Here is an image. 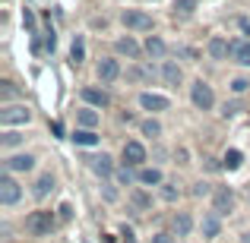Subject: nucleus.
<instances>
[{"mask_svg":"<svg viewBox=\"0 0 250 243\" xmlns=\"http://www.w3.org/2000/svg\"><path fill=\"white\" fill-rule=\"evenodd\" d=\"M238 25H241V32H244V35H250V19L241 16V19H238Z\"/></svg>","mask_w":250,"mask_h":243,"instance_id":"nucleus-37","label":"nucleus"},{"mask_svg":"<svg viewBox=\"0 0 250 243\" xmlns=\"http://www.w3.org/2000/svg\"><path fill=\"white\" fill-rule=\"evenodd\" d=\"M162 76H165L168 85H181V67H177L174 60H165V67H162Z\"/></svg>","mask_w":250,"mask_h":243,"instance_id":"nucleus-20","label":"nucleus"},{"mask_svg":"<svg viewBox=\"0 0 250 243\" xmlns=\"http://www.w3.org/2000/svg\"><path fill=\"white\" fill-rule=\"evenodd\" d=\"M70 57H73V63H83V57H85V44H83V38H76V41H73V48H70Z\"/></svg>","mask_w":250,"mask_h":243,"instance_id":"nucleus-26","label":"nucleus"},{"mask_svg":"<svg viewBox=\"0 0 250 243\" xmlns=\"http://www.w3.org/2000/svg\"><path fill=\"white\" fill-rule=\"evenodd\" d=\"M121 22L127 25V29H133V32H152V16L143 13V10H124Z\"/></svg>","mask_w":250,"mask_h":243,"instance_id":"nucleus-2","label":"nucleus"},{"mask_svg":"<svg viewBox=\"0 0 250 243\" xmlns=\"http://www.w3.org/2000/svg\"><path fill=\"white\" fill-rule=\"evenodd\" d=\"M54 224H57V218H54V212H32L29 218H25V231L32 234V237H44V234H51L54 231Z\"/></svg>","mask_w":250,"mask_h":243,"instance_id":"nucleus-1","label":"nucleus"},{"mask_svg":"<svg viewBox=\"0 0 250 243\" xmlns=\"http://www.w3.org/2000/svg\"><path fill=\"white\" fill-rule=\"evenodd\" d=\"M140 104L146 111H152V114H155V111H168L171 108V101H168L165 95H152V92H143V95H140Z\"/></svg>","mask_w":250,"mask_h":243,"instance_id":"nucleus-7","label":"nucleus"},{"mask_svg":"<svg viewBox=\"0 0 250 243\" xmlns=\"http://www.w3.org/2000/svg\"><path fill=\"white\" fill-rule=\"evenodd\" d=\"M140 180L149 183V187H155V183H162V170L159 168H143L140 170Z\"/></svg>","mask_w":250,"mask_h":243,"instance_id":"nucleus-23","label":"nucleus"},{"mask_svg":"<svg viewBox=\"0 0 250 243\" xmlns=\"http://www.w3.org/2000/svg\"><path fill=\"white\" fill-rule=\"evenodd\" d=\"M162 196H165V199L171 202V199H177V189L171 187V183H165V187H162Z\"/></svg>","mask_w":250,"mask_h":243,"instance_id":"nucleus-32","label":"nucleus"},{"mask_svg":"<svg viewBox=\"0 0 250 243\" xmlns=\"http://www.w3.org/2000/svg\"><path fill=\"white\" fill-rule=\"evenodd\" d=\"M6 168L10 170H32L35 168V158L32 155H13V158H6Z\"/></svg>","mask_w":250,"mask_h":243,"instance_id":"nucleus-18","label":"nucleus"},{"mask_svg":"<svg viewBox=\"0 0 250 243\" xmlns=\"http://www.w3.org/2000/svg\"><path fill=\"white\" fill-rule=\"evenodd\" d=\"M114 48H117V54H127L130 60H136V57H140V44H136L130 35H127V38H117Z\"/></svg>","mask_w":250,"mask_h":243,"instance_id":"nucleus-15","label":"nucleus"},{"mask_svg":"<svg viewBox=\"0 0 250 243\" xmlns=\"http://www.w3.org/2000/svg\"><path fill=\"white\" fill-rule=\"evenodd\" d=\"M159 133H162L159 120H143V136H159Z\"/></svg>","mask_w":250,"mask_h":243,"instance_id":"nucleus-27","label":"nucleus"},{"mask_svg":"<svg viewBox=\"0 0 250 243\" xmlns=\"http://www.w3.org/2000/svg\"><path fill=\"white\" fill-rule=\"evenodd\" d=\"M130 199H133V206H136V208H149V206H152V202H149V196L143 193V189H136Z\"/></svg>","mask_w":250,"mask_h":243,"instance_id":"nucleus-28","label":"nucleus"},{"mask_svg":"<svg viewBox=\"0 0 250 243\" xmlns=\"http://www.w3.org/2000/svg\"><path fill=\"white\" fill-rule=\"evenodd\" d=\"M61 218H63V221H67V218H73V208H70L67 202H63V206H61Z\"/></svg>","mask_w":250,"mask_h":243,"instance_id":"nucleus-36","label":"nucleus"},{"mask_svg":"<svg viewBox=\"0 0 250 243\" xmlns=\"http://www.w3.org/2000/svg\"><path fill=\"white\" fill-rule=\"evenodd\" d=\"M146 161V149L140 142H124V164L127 168H136V164Z\"/></svg>","mask_w":250,"mask_h":243,"instance_id":"nucleus-6","label":"nucleus"},{"mask_svg":"<svg viewBox=\"0 0 250 243\" xmlns=\"http://www.w3.org/2000/svg\"><path fill=\"white\" fill-rule=\"evenodd\" d=\"M19 196H22V189H19V183L13 180V177H0V202L3 206H16L19 202Z\"/></svg>","mask_w":250,"mask_h":243,"instance_id":"nucleus-5","label":"nucleus"},{"mask_svg":"<svg viewBox=\"0 0 250 243\" xmlns=\"http://www.w3.org/2000/svg\"><path fill=\"white\" fill-rule=\"evenodd\" d=\"M247 89H250V82H247V79H234V82H231V92H234V95H244Z\"/></svg>","mask_w":250,"mask_h":243,"instance_id":"nucleus-31","label":"nucleus"},{"mask_svg":"<svg viewBox=\"0 0 250 243\" xmlns=\"http://www.w3.org/2000/svg\"><path fill=\"white\" fill-rule=\"evenodd\" d=\"M193 193H196V196H203V193H209V187H206V183H196Z\"/></svg>","mask_w":250,"mask_h":243,"instance_id":"nucleus-38","label":"nucleus"},{"mask_svg":"<svg viewBox=\"0 0 250 243\" xmlns=\"http://www.w3.org/2000/svg\"><path fill=\"white\" fill-rule=\"evenodd\" d=\"M83 98L92 104V108H108V104H111L108 92H102V89H92V85H85V89H83Z\"/></svg>","mask_w":250,"mask_h":243,"instance_id":"nucleus-9","label":"nucleus"},{"mask_svg":"<svg viewBox=\"0 0 250 243\" xmlns=\"http://www.w3.org/2000/svg\"><path fill=\"white\" fill-rule=\"evenodd\" d=\"M117 180H121V183H124V187H130V180H133V174H130V170H127V168H124V170H121V174H117Z\"/></svg>","mask_w":250,"mask_h":243,"instance_id":"nucleus-34","label":"nucleus"},{"mask_svg":"<svg viewBox=\"0 0 250 243\" xmlns=\"http://www.w3.org/2000/svg\"><path fill=\"white\" fill-rule=\"evenodd\" d=\"M0 85H3V89H0V95H3V98H13V95H16V89H13V82H0Z\"/></svg>","mask_w":250,"mask_h":243,"instance_id":"nucleus-33","label":"nucleus"},{"mask_svg":"<svg viewBox=\"0 0 250 243\" xmlns=\"http://www.w3.org/2000/svg\"><path fill=\"white\" fill-rule=\"evenodd\" d=\"M231 206H234V193H231V189H225V187H222V189H215V212H231Z\"/></svg>","mask_w":250,"mask_h":243,"instance_id":"nucleus-13","label":"nucleus"},{"mask_svg":"<svg viewBox=\"0 0 250 243\" xmlns=\"http://www.w3.org/2000/svg\"><path fill=\"white\" fill-rule=\"evenodd\" d=\"M228 54H231V41H225V38L215 35L212 41H209V57H212V60H225Z\"/></svg>","mask_w":250,"mask_h":243,"instance_id":"nucleus-10","label":"nucleus"},{"mask_svg":"<svg viewBox=\"0 0 250 243\" xmlns=\"http://www.w3.org/2000/svg\"><path fill=\"white\" fill-rule=\"evenodd\" d=\"M73 142H76V146H98V136L95 133H92V130H76V133H73Z\"/></svg>","mask_w":250,"mask_h":243,"instance_id":"nucleus-22","label":"nucleus"},{"mask_svg":"<svg viewBox=\"0 0 250 243\" xmlns=\"http://www.w3.org/2000/svg\"><path fill=\"white\" fill-rule=\"evenodd\" d=\"M117 76H121V63L117 60H102L98 63V79L102 82H114Z\"/></svg>","mask_w":250,"mask_h":243,"instance_id":"nucleus-11","label":"nucleus"},{"mask_svg":"<svg viewBox=\"0 0 250 243\" xmlns=\"http://www.w3.org/2000/svg\"><path fill=\"white\" fill-rule=\"evenodd\" d=\"M196 10V0H174V16H190Z\"/></svg>","mask_w":250,"mask_h":243,"instance_id":"nucleus-24","label":"nucleus"},{"mask_svg":"<svg viewBox=\"0 0 250 243\" xmlns=\"http://www.w3.org/2000/svg\"><path fill=\"white\" fill-rule=\"evenodd\" d=\"M171 227H174V234H177V237H187V234H190V227H193V218H190L187 212H181V215H174Z\"/></svg>","mask_w":250,"mask_h":243,"instance_id":"nucleus-17","label":"nucleus"},{"mask_svg":"<svg viewBox=\"0 0 250 243\" xmlns=\"http://www.w3.org/2000/svg\"><path fill=\"white\" fill-rule=\"evenodd\" d=\"M219 231H222V224H219V212H209L206 218H203V237L212 240V237H219Z\"/></svg>","mask_w":250,"mask_h":243,"instance_id":"nucleus-14","label":"nucleus"},{"mask_svg":"<svg viewBox=\"0 0 250 243\" xmlns=\"http://www.w3.org/2000/svg\"><path fill=\"white\" fill-rule=\"evenodd\" d=\"M231 60L241 63V67H250V41L234 38V41H231Z\"/></svg>","mask_w":250,"mask_h":243,"instance_id":"nucleus-8","label":"nucleus"},{"mask_svg":"<svg viewBox=\"0 0 250 243\" xmlns=\"http://www.w3.org/2000/svg\"><path fill=\"white\" fill-rule=\"evenodd\" d=\"M51 189H54V177H51V174H42L35 180V187H32V193H35V199H44Z\"/></svg>","mask_w":250,"mask_h":243,"instance_id":"nucleus-16","label":"nucleus"},{"mask_svg":"<svg viewBox=\"0 0 250 243\" xmlns=\"http://www.w3.org/2000/svg\"><path fill=\"white\" fill-rule=\"evenodd\" d=\"M152 243H174V237H171V234H155Z\"/></svg>","mask_w":250,"mask_h":243,"instance_id":"nucleus-35","label":"nucleus"},{"mask_svg":"<svg viewBox=\"0 0 250 243\" xmlns=\"http://www.w3.org/2000/svg\"><path fill=\"white\" fill-rule=\"evenodd\" d=\"M32 120V111L25 104H10V108L0 111V123L3 127H13V123H29Z\"/></svg>","mask_w":250,"mask_h":243,"instance_id":"nucleus-3","label":"nucleus"},{"mask_svg":"<svg viewBox=\"0 0 250 243\" xmlns=\"http://www.w3.org/2000/svg\"><path fill=\"white\" fill-rule=\"evenodd\" d=\"M76 123L85 130H92V127H98V114L92 108H83V111H76Z\"/></svg>","mask_w":250,"mask_h":243,"instance_id":"nucleus-21","label":"nucleus"},{"mask_svg":"<svg viewBox=\"0 0 250 243\" xmlns=\"http://www.w3.org/2000/svg\"><path fill=\"white\" fill-rule=\"evenodd\" d=\"M241 161H244V155H241L238 149H231V152L225 155V168H228V170H238V168H241Z\"/></svg>","mask_w":250,"mask_h":243,"instance_id":"nucleus-25","label":"nucleus"},{"mask_svg":"<svg viewBox=\"0 0 250 243\" xmlns=\"http://www.w3.org/2000/svg\"><path fill=\"white\" fill-rule=\"evenodd\" d=\"M190 98H193V104H196L200 111H209V108L215 104L212 89H209V85L203 82V79H196V82H193V89H190Z\"/></svg>","mask_w":250,"mask_h":243,"instance_id":"nucleus-4","label":"nucleus"},{"mask_svg":"<svg viewBox=\"0 0 250 243\" xmlns=\"http://www.w3.org/2000/svg\"><path fill=\"white\" fill-rule=\"evenodd\" d=\"M241 243H250V231H247V234H241Z\"/></svg>","mask_w":250,"mask_h":243,"instance_id":"nucleus-39","label":"nucleus"},{"mask_svg":"<svg viewBox=\"0 0 250 243\" xmlns=\"http://www.w3.org/2000/svg\"><path fill=\"white\" fill-rule=\"evenodd\" d=\"M89 168L95 170V174H102V177H108L111 170H114V161H111V155H95V158H89Z\"/></svg>","mask_w":250,"mask_h":243,"instance_id":"nucleus-12","label":"nucleus"},{"mask_svg":"<svg viewBox=\"0 0 250 243\" xmlns=\"http://www.w3.org/2000/svg\"><path fill=\"white\" fill-rule=\"evenodd\" d=\"M0 142L10 149V146H19V142H22V136H19V133H3V139H0Z\"/></svg>","mask_w":250,"mask_h":243,"instance_id":"nucleus-30","label":"nucleus"},{"mask_svg":"<svg viewBox=\"0 0 250 243\" xmlns=\"http://www.w3.org/2000/svg\"><path fill=\"white\" fill-rule=\"evenodd\" d=\"M146 54L155 57V60H159V57H165V41H162L159 35H149L146 38Z\"/></svg>","mask_w":250,"mask_h":243,"instance_id":"nucleus-19","label":"nucleus"},{"mask_svg":"<svg viewBox=\"0 0 250 243\" xmlns=\"http://www.w3.org/2000/svg\"><path fill=\"white\" fill-rule=\"evenodd\" d=\"M241 111H244V104H241V101H225V111H222V114L234 117V114H241Z\"/></svg>","mask_w":250,"mask_h":243,"instance_id":"nucleus-29","label":"nucleus"}]
</instances>
